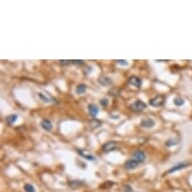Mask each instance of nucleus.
Here are the masks:
<instances>
[{
	"mask_svg": "<svg viewBox=\"0 0 192 192\" xmlns=\"http://www.w3.org/2000/svg\"><path fill=\"white\" fill-rule=\"evenodd\" d=\"M146 104L144 103L143 101H140V100H138V101H135L133 103L132 105L130 106V109L132 111H134V112H141V111H143L144 109H146Z\"/></svg>",
	"mask_w": 192,
	"mask_h": 192,
	"instance_id": "nucleus-1",
	"label": "nucleus"
},
{
	"mask_svg": "<svg viewBox=\"0 0 192 192\" xmlns=\"http://www.w3.org/2000/svg\"><path fill=\"white\" fill-rule=\"evenodd\" d=\"M164 102H165V98L163 97V96H156L153 99L150 100L149 104H150V106L157 108V107L162 106V105L164 104Z\"/></svg>",
	"mask_w": 192,
	"mask_h": 192,
	"instance_id": "nucleus-2",
	"label": "nucleus"
},
{
	"mask_svg": "<svg viewBox=\"0 0 192 192\" xmlns=\"http://www.w3.org/2000/svg\"><path fill=\"white\" fill-rule=\"evenodd\" d=\"M132 156H133V159L136 160L137 162H144V161L146 160V154L144 153L143 151H140V150L135 151Z\"/></svg>",
	"mask_w": 192,
	"mask_h": 192,
	"instance_id": "nucleus-3",
	"label": "nucleus"
},
{
	"mask_svg": "<svg viewBox=\"0 0 192 192\" xmlns=\"http://www.w3.org/2000/svg\"><path fill=\"white\" fill-rule=\"evenodd\" d=\"M118 148V145L117 143L114 141H111V142H108L106 143L104 146H103V149H104L105 152H111V151H114L115 149Z\"/></svg>",
	"mask_w": 192,
	"mask_h": 192,
	"instance_id": "nucleus-4",
	"label": "nucleus"
},
{
	"mask_svg": "<svg viewBox=\"0 0 192 192\" xmlns=\"http://www.w3.org/2000/svg\"><path fill=\"white\" fill-rule=\"evenodd\" d=\"M141 126L143 128H152L155 126V121L153 119H150V118H146L141 121Z\"/></svg>",
	"mask_w": 192,
	"mask_h": 192,
	"instance_id": "nucleus-5",
	"label": "nucleus"
},
{
	"mask_svg": "<svg viewBox=\"0 0 192 192\" xmlns=\"http://www.w3.org/2000/svg\"><path fill=\"white\" fill-rule=\"evenodd\" d=\"M129 84H130L131 86L136 87V88H140L142 85V82L138 77L132 76V77H130V78H129Z\"/></svg>",
	"mask_w": 192,
	"mask_h": 192,
	"instance_id": "nucleus-6",
	"label": "nucleus"
},
{
	"mask_svg": "<svg viewBox=\"0 0 192 192\" xmlns=\"http://www.w3.org/2000/svg\"><path fill=\"white\" fill-rule=\"evenodd\" d=\"M88 110H89V113H90L91 116H93V117H96V116H98L99 114V107L97 106V105L95 104H90L88 107Z\"/></svg>",
	"mask_w": 192,
	"mask_h": 192,
	"instance_id": "nucleus-7",
	"label": "nucleus"
},
{
	"mask_svg": "<svg viewBox=\"0 0 192 192\" xmlns=\"http://www.w3.org/2000/svg\"><path fill=\"white\" fill-rule=\"evenodd\" d=\"M139 165V162H137L136 160L132 159V160H128L127 162L125 163V167L126 169L128 170H133V169H136Z\"/></svg>",
	"mask_w": 192,
	"mask_h": 192,
	"instance_id": "nucleus-8",
	"label": "nucleus"
},
{
	"mask_svg": "<svg viewBox=\"0 0 192 192\" xmlns=\"http://www.w3.org/2000/svg\"><path fill=\"white\" fill-rule=\"evenodd\" d=\"M99 82L101 85H103V86H111V85L113 84V80H112V78H109V77H101L99 78Z\"/></svg>",
	"mask_w": 192,
	"mask_h": 192,
	"instance_id": "nucleus-9",
	"label": "nucleus"
},
{
	"mask_svg": "<svg viewBox=\"0 0 192 192\" xmlns=\"http://www.w3.org/2000/svg\"><path fill=\"white\" fill-rule=\"evenodd\" d=\"M40 125H41V127H42L43 130H45V131H51L52 129V124H51V122L49 121V120H46V119L42 120L41 123H40Z\"/></svg>",
	"mask_w": 192,
	"mask_h": 192,
	"instance_id": "nucleus-10",
	"label": "nucleus"
},
{
	"mask_svg": "<svg viewBox=\"0 0 192 192\" xmlns=\"http://www.w3.org/2000/svg\"><path fill=\"white\" fill-rule=\"evenodd\" d=\"M187 166V164H179V165H176V166H174L173 168H171V169L168 171V173H173V172H176L178 171V170H181V169H184L185 167Z\"/></svg>",
	"mask_w": 192,
	"mask_h": 192,
	"instance_id": "nucleus-11",
	"label": "nucleus"
},
{
	"mask_svg": "<svg viewBox=\"0 0 192 192\" xmlns=\"http://www.w3.org/2000/svg\"><path fill=\"white\" fill-rule=\"evenodd\" d=\"M86 91H87V86L86 85H84V84H80L77 87V89H76V91H77V94H78V95L84 94Z\"/></svg>",
	"mask_w": 192,
	"mask_h": 192,
	"instance_id": "nucleus-12",
	"label": "nucleus"
},
{
	"mask_svg": "<svg viewBox=\"0 0 192 192\" xmlns=\"http://www.w3.org/2000/svg\"><path fill=\"white\" fill-rule=\"evenodd\" d=\"M17 118H18V116H17V115H10V116H8V117H7L6 121H7L8 124H13V123H15V122H16Z\"/></svg>",
	"mask_w": 192,
	"mask_h": 192,
	"instance_id": "nucleus-13",
	"label": "nucleus"
},
{
	"mask_svg": "<svg viewBox=\"0 0 192 192\" xmlns=\"http://www.w3.org/2000/svg\"><path fill=\"white\" fill-rule=\"evenodd\" d=\"M184 103H185V101L182 99V98H180V97H177V98H175V99H174V104H175L176 106H178V107L183 106V105H184Z\"/></svg>",
	"mask_w": 192,
	"mask_h": 192,
	"instance_id": "nucleus-14",
	"label": "nucleus"
},
{
	"mask_svg": "<svg viewBox=\"0 0 192 192\" xmlns=\"http://www.w3.org/2000/svg\"><path fill=\"white\" fill-rule=\"evenodd\" d=\"M101 124H102L101 122L98 121L97 119H94L93 121H91V123H90V126H91V127L93 128V129H96V128L100 127V126H101Z\"/></svg>",
	"mask_w": 192,
	"mask_h": 192,
	"instance_id": "nucleus-15",
	"label": "nucleus"
},
{
	"mask_svg": "<svg viewBox=\"0 0 192 192\" xmlns=\"http://www.w3.org/2000/svg\"><path fill=\"white\" fill-rule=\"evenodd\" d=\"M24 190L26 191V192H35V188L33 187V185H31V184H25L24 185Z\"/></svg>",
	"mask_w": 192,
	"mask_h": 192,
	"instance_id": "nucleus-16",
	"label": "nucleus"
},
{
	"mask_svg": "<svg viewBox=\"0 0 192 192\" xmlns=\"http://www.w3.org/2000/svg\"><path fill=\"white\" fill-rule=\"evenodd\" d=\"M37 95H38V97L40 98V99L42 100V101H44L45 103H46V102H51V98H49V97H44V96H43V94L38 93Z\"/></svg>",
	"mask_w": 192,
	"mask_h": 192,
	"instance_id": "nucleus-17",
	"label": "nucleus"
},
{
	"mask_svg": "<svg viewBox=\"0 0 192 192\" xmlns=\"http://www.w3.org/2000/svg\"><path fill=\"white\" fill-rule=\"evenodd\" d=\"M78 152H80V153L82 154V156H84V157H86V158H88L89 160L94 161V160H95V159H96L95 157H94V156H91V155H87V154H84V153H82V152H80V151H78Z\"/></svg>",
	"mask_w": 192,
	"mask_h": 192,
	"instance_id": "nucleus-18",
	"label": "nucleus"
},
{
	"mask_svg": "<svg viewBox=\"0 0 192 192\" xmlns=\"http://www.w3.org/2000/svg\"><path fill=\"white\" fill-rule=\"evenodd\" d=\"M60 62L62 64H64V65H67V64H73V60H60Z\"/></svg>",
	"mask_w": 192,
	"mask_h": 192,
	"instance_id": "nucleus-19",
	"label": "nucleus"
},
{
	"mask_svg": "<svg viewBox=\"0 0 192 192\" xmlns=\"http://www.w3.org/2000/svg\"><path fill=\"white\" fill-rule=\"evenodd\" d=\"M119 64H122V65H128V62L127 60H116Z\"/></svg>",
	"mask_w": 192,
	"mask_h": 192,
	"instance_id": "nucleus-20",
	"label": "nucleus"
},
{
	"mask_svg": "<svg viewBox=\"0 0 192 192\" xmlns=\"http://www.w3.org/2000/svg\"><path fill=\"white\" fill-rule=\"evenodd\" d=\"M123 189H124V191H125V192H131V191H132V188H131L129 185H124Z\"/></svg>",
	"mask_w": 192,
	"mask_h": 192,
	"instance_id": "nucleus-21",
	"label": "nucleus"
},
{
	"mask_svg": "<svg viewBox=\"0 0 192 192\" xmlns=\"http://www.w3.org/2000/svg\"><path fill=\"white\" fill-rule=\"evenodd\" d=\"M101 105L103 107H107L108 106V100L107 99H102L101 100Z\"/></svg>",
	"mask_w": 192,
	"mask_h": 192,
	"instance_id": "nucleus-22",
	"label": "nucleus"
}]
</instances>
